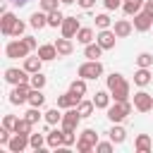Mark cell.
Returning a JSON list of instances; mask_svg holds the SVG:
<instances>
[{
  "mask_svg": "<svg viewBox=\"0 0 153 153\" xmlns=\"http://www.w3.org/2000/svg\"><path fill=\"white\" fill-rule=\"evenodd\" d=\"M79 120H81V115H79V110L76 108H67V112L62 115V129H69V131H74L76 127H79Z\"/></svg>",
  "mask_w": 153,
  "mask_h": 153,
  "instance_id": "obj_8",
  "label": "cell"
},
{
  "mask_svg": "<svg viewBox=\"0 0 153 153\" xmlns=\"http://www.w3.org/2000/svg\"><path fill=\"white\" fill-rule=\"evenodd\" d=\"M110 93L108 91H96V96H93V105H96V110H108L110 108Z\"/></svg>",
  "mask_w": 153,
  "mask_h": 153,
  "instance_id": "obj_19",
  "label": "cell"
},
{
  "mask_svg": "<svg viewBox=\"0 0 153 153\" xmlns=\"http://www.w3.org/2000/svg\"><path fill=\"white\" fill-rule=\"evenodd\" d=\"M31 122L26 120V117H22V120H17V124H14V134H31Z\"/></svg>",
  "mask_w": 153,
  "mask_h": 153,
  "instance_id": "obj_34",
  "label": "cell"
},
{
  "mask_svg": "<svg viewBox=\"0 0 153 153\" xmlns=\"http://www.w3.org/2000/svg\"><path fill=\"white\" fill-rule=\"evenodd\" d=\"M62 36L65 38H74L76 36V31L81 29V24H79V17H65V22H62Z\"/></svg>",
  "mask_w": 153,
  "mask_h": 153,
  "instance_id": "obj_10",
  "label": "cell"
},
{
  "mask_svg": "<svg viewBox=\"0 0 153 153\" xmlns=\"http://www.w3.org/2000/svg\"><path fill=\"white\" fill-rule=\"evenodd\" d=\"M143 2H146V0H122V10H124V14L134 17L136 12L143 10Z\"/></svg>",
  "mask_w": 153,
  "mask_h": 153,
  "instance_id": "obj_20",
  "label": "cell"
},
{
  "mask_svg": "<svg viewBox=\"0 0 153 153\" xmlns=\"http://www.w3.org/2000/svg\"><path fill=\"white\" fill-rule=\"evenodd\" d=\"M62 22H65V14L60 12V10H53V12H48V26H62Z\"/></svg>",
  "mask_w": 153,
  "mask_h": 153,
  "instance_id": "obj_31",
  "label": "cell"
},
{
  "mask_svg": "<svg viewBox=\"0 0 153 153\" xmlns=\"http://www.w3.org/2000/svg\"><path fill=\"white\" fill-rule=\"evenodd\" d=\"M76 2H79V7H81V10H91V7L96 5V0H76Z\"/></svg>",
  "mask_w": 153,
  "mask_h": 153,
  "instance_id": "obj_46",
  "label": "cell"
},
{
  "mask_svg": "<svg viewBox=\"0 0 153 153\" xmlns=\"http://www.w3.org/2000/svg\"><path fill=\"white\" fill-rule=\"evenodd\" d=\"M12 2H14V5H19V7H22V5H26V2H29V0H12Z\"/></svg>",
  "mask_w": 153,
  "mask_h": 153,
  "instance_id": "obj_48",
  "label": "cell"
},
{
  "mask_svg": "<svg viewBox=\"0 0 153 153\" xmlns=\"http://www.w3.org/2000/svg\"><path fill=\"white\" fill-rule=\"evenodd\" d=\"M57 2L60 0H41V10L43 12H53V10H57Z\"/></svg>",
  "mask_w": 153,
  "mask_h": 153,
  "instance_id": "obj_40",
  "label": "cell"
},
{
  "mask_svg": "<svg viewBox=\"0 0 153 153\" xmlns=\"http://www.w3.org/2000/svg\"><path fill=\"white\" fill-rule=\"evenodd\" d=\"M55 48H57V53H60V55H72V50H74L72 38H65V36L55 41Z\"/></svg>",
  "mask_w": 153,
  "mask_h": 153,
  "instance_id": "obj_24",
  "label": "cell"
},
{
  "mask_svg": "<svg viewBox=\"0 0 153 153\" xmlns=\"http://www.w3.org/2000/svg\"><path fill=\"white\" fill-rule=\"evenodd\" d=\"M131 29H134V24H131L129 19H117L112 31L117 33V38H124V36H129V33H131Z\"/></svg>",
  "mask_w": 153,
  "mask_h": 153,
  "instance_id": "obj_18",
  "label": "cell"
},
{
  "mask_svg": "<svg viewBox=\"0 0 153 153\" xmlns=\"http://www.w3.org/2000/svg\"><path fill=\"white\" fill-rule=\"evenodd\" d=\"M29 93H31V84H17L10 93V103L12 105H22V103H29Z\"/></svg>",
  "mask_w": 153,
  "mask_h": 153,
  "instance_id": "obj_6",
  "label": "cell"
},
{
  "mask_svg": "<svg viewBox=\"0 0 153 153\" xmlns=\"http://www.w3.org/2000/svg\"><path fill=\"white\" fill-rule=\"evenodd\" d=\"M134 84H136V86H148V84H151V72H148V67H139V69H136Z\"/></svg>",
  "mask_w": 153,
  "mask_h": 153,
  "instance_id": "obj_23",
  "label": "cell"
},
{
  "mask_svg": "<svg viewBox=\"0 0 153 153\" xmlns=\"http://www.w3.org/2000/svg\"><path fill=\"white\" fill-rule=\"evenodd\" d=\"M76 110H79V115H81V117H91V115H93V110H96V105H93V100H79Z\"/></svg>",
  "mask_w": 153,
  "mask_h": 153,
  "instance_id": "obj_30",
  "label": "cell"
},
{
  "mask_svg": "<svg viewBox=\"0 0 153 153\" xmlns=\"http://www.w3.org/2000/svg\"><path fill=\"white\" fill-rule=\"evenodd\" d=\"M76 74H79L81 79H98V76L103 74V65H100L98 60H88V62L79 65Z\"/></svg>",
  "mask_w": 153,
  "mask_h": 153,
  "instance_id": "obj_5",
  "label": "cell"
},
{
  "mask_svg": "<svg viewBox=\"0 0 153 153\" xmlns=\"http://www.w3.org/2000/svg\"><path fill=\"white\" fill-rule=\"evenodd\" d=\"M5 55L10 57V60H19V57H29V45L22 41V38H17V41H10L7 45H5Z\"/></svg>",
  "mask_w": 153,
  "mask_h": 153,
  "instance_id": "obj_4",
  "label": "cell"
},
{
  "mask_svg": "<svg viewBox=\"0 0 153 153\" xmlns=\"http://www.w3.org/2000/svg\"><path fill=\"white\" fill-rule=\"evenodd\" d=\"M62 108H50L48 112H45V122L48 124H60L62 122V112H60Z\"/></svg>",
  "mask_w": 153,
  "mask_h": 153,
  "instance_id": "obj_32",
  "label": "cell"
},
{
  "mask_svg": "<svg viewBox=\"0 0 153 153\" xmlns=\"http://www.w3.org/2000/svg\"><path fill=\"white\" fill-rule=\"evenodd\" d=\"M103 5H105V10H117V7H122V0H103Z\"/></svg>",
  "mask_w": 153,
  "mask_h": 153,
  "instance_id": "obj_45",
  "label": "cell"
},
{
  "mask_svg": "<svg viewBox=\"0 0 153 153\" xmlns=\"http://www.w3.org/2000/svg\"><path fill=\"white\" fill-rule=\"evenodd\" d=\"M69 91L76 93V96H84V93H86V79H81V76L74 79V81L69 84Z\"/></svg>",
  "mask_w": 153,
  "mask_h": 153,
  "instance_id": "obj_33",
  "label": "cell"
},
{
  "mask_svg": "<svg viewBox=\"0 0 153 153\" xmlns=\"http://www.w3.org/2000/svg\"><path fill=\"white\" fill-rule=\"evenodd\" d=\"M22 41L29 45V50H36V48H38V43H36V38H33V36H22Z\"/></svg>",
  "mask_w": 153,
  "mask_h": 153,
  "instance_id": "obj_44",
  "label": "cell"
},
{
  "mask_svg": "<svg viewBox=\"0 0 153 153\" xmlns=\"http://www.w3.org/2000/svg\"><path fill=\"white\" fill-rule=\"evenodd\" d=\"M76 41H79V43H84V45H88V43L93 41V29H88V26H81V29L76 31Z\"/></svg>",
  "mask_w": 153,
  "mask_h": 153,
  "instance_id": "obj_29",
  "label": "cell"
},
{
  "mask_svg": "<svg viewBox=\"0 0 153 153\" xmlns=\"http://www.w3.org/2000/svg\"><path fill=\"white\" fill-rule=\"evenodd\" d=\"M45 103V96L41 93V88H31V93H29V105L31 108H41Z\"/></svg>",
  "mask_w": 153,
  "mask_h": 153,
  "instance_id": "obj_27",
  "label": "cell"
},
{
  "mask_svg": "<svg viewBox=\"0 0 153 153\" xmlns=\"http://www.w3.org/2000/svg\"><path fill=\"white\" fill-rule=\"evenodd\" d=\"M134 148H136L139 153H148V151L153 148L151 136H148V134H139V136H136V141H134Z\"/></svg>",
  "mask_w": 153,
  "mask_h": 153,
  "instance_id": "obj_21",
  "label": "cell"
},
{
  "mask_svg": "<svg viewBox=\"0 0 153 153\" xmlns=\"http://www.w3.org/2000/svg\"><path fill=\"white\" fill-rule=\"evenodd\" d=\"M29 84H31V88H43V86H45V76H43L41 72H36V74H31Z\"/></svg>",
  "mask_w": 153,
  "mask_h": 153,
  "instance_id": "obj_36",
  "label": "cell"
},
{
  "mask_svg": "<svg viewBox=\"0 0 153 153\" xmlns=\"http://www.w3.org/2000/svg\"><path fill=\"white\" fill-rule=\"evenodd\" d=\"M43 143H45V136H43V134H29V146H31L33 151H41Z\"/></svg>",
  "mask_w": 153,
  "mask_h": 153,
  "instance_id": "obj_35",
  "label": "cell"
},
{
  "mask_svg": "<svg viewBox=\"0 0 153 153\" xmlns=\"http://www.w3.org/2000/svg\"><path fill=\"white\" fill-rule=\"evenodd\" d=\"M110 22H112V19L103 12V14H98V17H96V29H98V31H100V29H110Z\"/></svg>",
  "mask_w": 153,
  "mask_h": 153,
  "instance_id": "obj_37",
  "label": "cell"
},
{
  "mask_svg": "<svg viewBox=\"0 0 153 153\" xmlns=\"http://www.w3.org/2000/svg\"><path fill=\"white\" fill-rule=\"evenodd\" d=\"M60 2H65V5H72V2H74V0H60Z\"/></svg>",
  "mask_w": 153,
  "mask_h": 153,
  "instance_id": "obj_49",
  "label": "cell"
},
{
  "mask_svg": "<svg viewBox=\"0 0 153 153\" xmlns=\"http://www.w3.org/2000/svg\"><path fill=\"white\" fill-rule=\"evenodd\" d=\"M14 124H17V117H14V115H5V117H2V127L10 129L12 134H14Z\"/></svg>",
  "mask_w": 153,
  "mask_h": 153,
  "instance_id": "obj_39",
  "label": "cell"
},
{
  "mask_svg": "<svg viewBox=\"0 0 153 153\" xmlns=\"http://www.w3.org/2000/svg\"><path fill=\"white\" fill-rule=\"evenodd\" d=\"M108 91H110L112 100H129V81L117 72H112L108 76Z\"/></svg>",
  "mask_w": 153,
  "mask_h": 153,
  "instance_id": "obj_1",
  "label": "cell"
},
{
  "mask_svg": "<svg viewBox=\"0 0 153 153\" xmlns=\"http://www.w3.org/2000/svg\"><path fill=\"white\" fill-rule=\"evenodd\" d=\"M45 143H48L50 148L65 146V131H62V129H50V131L45 134Z\"/></svg>",
  "mask_w": 153,
  "mask_h": 153,
  "instance_id": "obj_15",
  "label": "cell"
},
{
  "mask_svg": "<svg viewBox=\"0 0 153 153\" xmlns=\"http://www.w3.org/2000/svg\"><path fill=\"white\" fill-rule=\"evenodd\" d=\"M96 143H98V134L93 129H84L81 136H79V141H76V151L79 153H91L96 148Z\"/></svg>",
  "mask_w": 153,
  "mask_h": 153,
  "instance_id": "obj_3",
  "label": "cell"
},
{
  "mask_svg": "<svg viewBox=\"0 0 153 153\" xmlns=\"http://www.w3.org/2000/svg\"><path fill=\"white\" fill-rule=\"evenodd\" d=\"M14 24H17V17H14L12 12H2L0 29H2V33H5V36H12V29H14Z\"/></svg>",
  "mask_w": 153,
  "mask_h": 153,
  "instance_id": "obj_17",
  "label": "cell"
},
{
  "mask_svg": "<svg viewBox=\"0 0 153 153\" xmlns=\"http://www.w3.org/2000/svg\"><path fill=\"white\" fill-rule=\"evenodd\" d=\"M96 151L98 153H110L112 151V141H98L96 143Z\"/></svg>",
  "mask_w": 153,
  "mask_h": 153,
  "instance_id": "obj_41",
  "label": "cell"
},
{
  "mask_svg": "<svg viewBox=\"0 0 153 153\" xmlns=\"http://www.w3.org/2000/svg\"><path fill=\"white\" fill-rule=\"evenodd\" d=\"M100 53H103V45H100L98 41H96V43H88V45L84 48V55H86L88 60H98Z\"/></svg>",
  "mask_w": 153,
  "mask_h": 153,
  "instance_id": "obj_26",
  "label": "cell"
},
{
  "mask_svg": "<svg viewBox=\"0 0 153 153\" xmlns=\"http://www.w3.org/2000/svg\"><path fill=\"white\" fill-rule=\"evenodd\" d=\"M26 120H29L31 124H36V122L41 120V112H38V108H31V110L26 112Z\"/></svg>",
  "mask_w": 153,
  "mask_h": 153,
  "instance_id": "obj_43",
  "label": "cell"
},
{
  "mask_svg": "<svg viewBox=\"0 0 153 153\" xmlns=\"http://www.w3.org/2000/svg\"><path fill=\"white\" fill-rule=\"evenodd\" d=\"M134 108H136L139 112H148V110L153 108V96H151V93H146V91L134 93Z\"/></svg>",
  "mask_w": 153,
  "mask_h": 153,
  "instance_id": "obj_9",
  "label": "cell"
},
{
  "mask_svg": "<svg viewBox=\"0 0 153 153\" xmlns=\"http://www.w3.org/2000/svg\"><path fill=\"white\" fill-rule=\"evenodd\" d=\"M60 53H57V48H55V43H43V45H38V57L43 60V62H50V60H55Z\"/></svg>",
  "mask_w": 153,
  "mask_h": 153,
  "instance_id": "obj_16",
  "label": "cell"
},
{
  "mask_svg": "<svg viewBox=\"0 0 153 153\" xmlns=\"http://www.w3.org/2000/svg\"><path fill=\"white\" fill-rule=\"evenodd\" d=\"M115 38H117V33H115V31H110V29H100V31H98V36H96V41L103 45V50L115 48Z\"/></svg>",
  "mask_w": 153,
  "mask_h": 153,
  "instance_id": "obj_11",
  "label": "cell"
},
{
  "mask_svg": "<svg viewBox=\"0 0 153 153\" xmlns=\"http://www.w3.org/2000/svg\"><path fill=\"white\" fill-rule=\"evenodd\" d=\"M41 65H43V60L36 55V57H24V69L29 72V74H36V72H41Z\"/></svg>",
  "mask_w": 153,
  "mask_h": 153,
  "instance_id": "obj_25",
  "label": "cell"
},
{
  "mask_svg": "<svg viewBox=\"0 0 153 153\" xmlns=\"http://www.w3.org/2000/svg\"><path fill=\"white\" fill-rule=\"evenodd\" d=\"M79 100H81V96H76V93L67 91V93L57 96V108H62V110H67V108H76V105H79Z\"/></svg>",
  "mask_w": 153,
  "mask_h": 153,
  "instance_id": "obj_14",
  "label": "cell"
},
{
  "mask_svg": "<svg viewBox=\"0 0 153 153\" xmlns=\"http://www.w3.org/2000/svg\"><path fill=\"white\" fill-rule=\"evenodd\" d=\"M129 112H131V103H129V100H115V103L108 108V120H110L112 124H120V122L127 120Z\"/></svg>",
  "mask_w": 153,
  "mask_h": 153,
  "instance_id": "obj_2",
  "label": "cell"
},
{
  "mask_svg": "<svg viewBox=\"0 0 153 153\" xmlns=\"http://www.w3.org/2000/svg\"><path fill=\"white\" fill-rule=\"evenodd\" d=\"M108 136H110V141H112V143H122V141L127 139V131H124L120 124H115V127L108 131Z\"/></svg>",
  "mask_w": 153,
  "mask_h": 153,
  "instance_id": "obj_28",
  "label": "cell"
},
{
  "mask_svg": "<svg viewBox=\"0 0 153 153\" xmlns=\"http://www.w3.org/2000/svg\"><path fill=\"white\" fill-rule=\"evenodd\" d=\"M24 31H26V24L17 19V24H14V29H12V36H17V38H22V33H24Z\"/></svg>",
  "mask_w": 153,
  "mask_h": 153,
  "instance_id": "obj_42",
  "label": "cell"
},
{
  "mask_svg": "<svg viewBox=\"0 0 153 153\" xmlns=\"http://www.w3.org/2000/svg\"><path fill=\"white\" fill-rule=\"evenodd\" d=\"M143 12H148V14L153 17V0H146V2H143Z\"/></svg>",
  "mask_w": 153,
  "mask_h": 153,
  "instance_id": "obj_47",
  "label": "cell"
},
{
  "mask_svg": "<svg viewBox=\"0 0 153 153\" xmlns=\"http://www.w3.org/2000/svg\"><path fill=\"white\" fill-rule=\"evenodd\" d=\"M151 26H153V17H151L148 12L141 10V12L134 14V29H136V31H148Z\"/></svg>",
  "mask_w": 153,
  "mask_h": 153,
  "instance_id": "obj_13",
  "label": "cell"
},
{
  "mask_svg": "<svg viewBox=\"0 0 153 153\" xmlns=\"http://www.w3.org/2000/svg\"><path fill=\"white\" fill-rule=\"evenodd\" d=\"M29 79H31V76H29L26 69H17V67H7V69H5V81L12 84V86H17V84H26Z\"/></svg>",
  "mask_w": 153,
  "mask_h": 153,
  "instance_id": "obj_7",
  "label": "cell"
},
{
  "mask_svg": "<svg viewBox=\"0 0 153 153\" xmlns=\"http://www.w3.org/2000/svg\"><path fill=\"white\" fill-rule=\"evenodd\" d=\"M29 24H31L33 29H43V26H48V12H33V14L29 17Z\"/></svg>",
  "mask_w": 153,
  "mask_h": 153,
  "instance_id": "obj_22",
  "label": "cell"
},
{
  "mask_svg": "<svg viewBox=\"0 0 153 153\" xmlns=\"http://www.w3.org/2000/svg\"><path fill=\"white\" fill-rule=\"evenodd\" d=\"M26 146H29V134H14V136L10 139V143H7V151H12V153H22Z\"/></svg>",
  "mask_w": 153,
  "mask_h": 153,
  "instance_id": "obj_12",
  "label": "cell"
},
{
  "mask_svg": "<svg viewBox=\"0 0 153 153\" xmlns=\"http://www.w3.org/2000/svg\"><path fill=\"white\" fill-rule=\"evenodd\" d=\"M136 65H139V67H151V65H153V55H151V53H141V55L136 57Z\"/></svg>",
  "mask_w": 153,
  "mask_h": 153,
  "instance_id": "obj_38",
  "label": "cell"
}]
</instances>
